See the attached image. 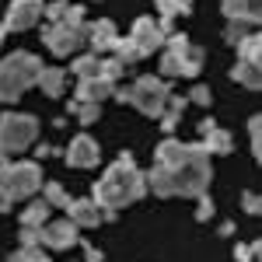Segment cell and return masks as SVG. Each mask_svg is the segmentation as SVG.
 Listing matches in <instances>:
<instances>
[{"mask_svg": "<svg viewBox=\"0 0 262 262\" xmlns=\"http://www.w3.org/2000/svg\"><path fill=\"white\" fill-rule=\"evenodd\" d=\"M60 4H77V0H60Z\"/></svg>", "mask_w": 262, "mask_h": 262, "instance_id": "bcb514c9", "label": "cell"}, {"mask_svg": "<svg viewBox=\"0 0 262 262\" xmlns=\"http://www.w3.org/2000/svg\"><path fill=\"white\" fill-rule=\"evenodd\" d=\"M112 56H116L122 67H133V63H140V60H143L140 49L133 46V39H129V35H119V39H116V46H112Z\"/></svg>", "mask_w": 262, "mask_h": 262, "instance_id": "603a6c76", "label": "cell"}, {"mask_svg": "<svg viewBox=\"0 0 262 262\" xmlns=\"http://www.w3.org/2000/svg\"><path fill=\"white\" fill-rule=\"evenodd\" d=\"M203 49L200 46H192L189 53H185V63H182V77H200V70H203Z\"/></svg>", "mask_w": 262, "mask_h": 262, "instance_id": "83f0119b", "label": "cell"}, {"mask_svg": "<svg viewBox=\"0 0 262 262\" xmlns=\"http://www.w3.org/2000/svg\"><path fill=\"white\" fill-rule=\"evenodd\" d=\"M164 175H168L171 196L196 200V196H203L210 189V182H213V164H210V154L203 150V143L196 140V143H189L185 161L175 164V168H164Z\"/></svg>", "mask_w": 262, "mask_h": 262, "instance_id": "7a4b0ae2", "label": "cell"}, {"mask_svg": "<svg viewBox=\"0 0 262 262\" xmlns=\"http://www.w3.org/2000/svg\"><path fill=\"white\" fill-rule=\"evenodd\" d=\"M18 248H42V227H21Z\"/></svg>", "mask_w": 262, "mask_h": 262, "instance_id": "e575fe53", "label": "cell"}, {"mask_svg": "<svg viewBox=\"0 0 262 262\" xmlns=\"http://www.w3.org/2000/svg\"><path fill=\"white\" fill-rule=\"evenodd\" d=\"M238 63H252V67H259V60H262V42H259V35L252 32L248 39H242L238 46Z\"/></svg>", "mask_w": 262, "mask_h": 262, "instance_id": "cb8c5ba5", "label": "cell"}, {"mask_svg": "<svg viewBox=\"0 0 262 262\" xmlns=\"http://www.w3.org/2000/svg\"><path fill=\"white\" fill-rule=\"evenodd\" d=\"M185 98L192 101V105H203V108H210V105H213V91H210L206 84H196V88H192Z\"/></svg>", "mask_w": 262, "mask_h": 262, "instance_id": "1f68e13d", "label": "cell"}, {"mask_svg": "<svg viewBox=\"0 0 262 262\" xmlns=\"http://www.w3.org/2000/svg\"><path fill=\"white\" fill-rule=\"evenodd\" d=\"M255 32V25H248V21H227V28H224V39L231 42V46H238L242 39H248Z\"/></svg>", "mask_w": 262, "mask_h": 262, "instance_id": "4316f807", "label": "cell"}, {"mask_svg": "<svg viewBox=\"0 0 262 262\" xmlns=\"http://www.w3.org/2000/svg\"><path fill=\"white\" fill-rule=\"evenodd\" d=\"M221 11L227 21H248V25H259V0H221Z\"/></svg>", "mask_w": 262, "mask_h": 262, "instance_id": "2e32d148", "label": "cell"}, {"mask_svg": "<svg viewBox=\"0 0 262 262\" xmlns=\"http://www.w3.org/2000/svg\"><path fill=\"white\" fill-rule=\"evenodd\" d=\"M116 39H119V32H116V25H112L108 18L88 21V46H91V53H95V56H105V53H112Z\"/></svg>", "mask_w": 262, "mask_h": 262, "instance_id": "7c38bea8", "label": "cell"}, {"mask_svg": "<svg viewBox=\"0 0 262 262\" xmlns=\"http://www.w3.org/2000/svg\"><path fill=\"white\" fill-rule=\"evenodd\" d=\"M46 0H11L4 14V32H28L42 21Z\"/></svg>", "mask_w": 262, "mask_h": 262, "instance_id": "ba28073f", "label": "cell"}, {"mask_svg": "<svg viewBox=\"0 0 262 262\" xmlns=\"http://www.w3.org/2000/svg\"><path fill=\"white\" fill-rule=\"evenodd\" d=\"M200 143H203V150H206L210 158H213V154H217V158L234 154V137H231L227 129H221V126H217V129H210V133H206Z\"/></svg>", "mask_w": 262, "mask_h": 262, "instance_id": "ac0fdd59", "label": "cell"}, {"mask_svg": "<svg viewBox=\"0 0 262 262\" xmlns=\"http://www.w3.org/2000/svg\"><path fill=\"white\" fill-rule=\"evenodd\" d=\"M185 154H189V143L179 140V137H164L158 147H154V164L158 168H175V164L185 161Z\"/></svg>", "mask_w": 262, "mask_h": 262, "instance_id": "5bb4252c", "label": "cell"}, {"mask_svg": "<svg viewBox=\"0 0 262 262\" xmlns=\"http://www.w3.org/2000/svg\"><path fill=\"white\" fill-rule=\"evenodd\" d=\"M234 259L238 262H255L259 259V245H234Z\"/></svg>", "mask_w": 262, "mask_h": 262, "instance_id": "8d00e7d4", "label": "cell"}, {"mask_svg": "<svg viewBox=\"0 0 262 262\" xmlns=\"http://www.w3.org/2000/svg\"><path fill=\"white\" fill-rule=\"evenodd\" d=\"M74 119L81 122V126H95L101 119V105H88V101H77V112H74Z\"/></svg>", "mask_w": 262, "mask_h": 262, "instance_id": "f546056e", "label": "cell"}, {"mask_svg": "<svg viewBox=\"0 0 262 262\" xmlns=\"http://www.w3.org/2000/svg\"><path fill=\"white\" fill-rule=\"evenodd\" d=\"M81 245V252H84V262H105V252H101L98 245H91V242H77Z\"/></svg>", "mask_w": 262, "mask_h": 262, "instance_id": "74e56055", "label": "cell"}, {"mask_svg": "<svg viewBox=\"0 0 262 262\" xmlns=\"http://www.w3.org/2000/svg\"><path fill=\"white\" fill-rule=\"evenodd\" d=\"M112 98L119 101V105H133L137 112L150 116V119H161L164 108H168V98H171V84L164 81V77L143 74V77H137L129 88H116Z\"/></svg>", "mask_w": 262, "mask_h": 262, "instance_id": "3957f363", "label": "cell"}, {"mask_svg": "<svg viewBox=\"0 0 262 262\" xmlns=\"http://www.w3.org/2000/svg\"><path fill=\"white\" fill-rule=\"evenodd\" d=\"M221 234H224V238H227V234H234V224L224 221V224H221Z\"/></svg>", "mask_w": 262, "mask_h": 262, "instance_id": "7bdbcfd3", "label": "cell"}, {"mask_svg": "<svg viewBox=\"0 0 262 262\" xmlns=\"http://www.w3.org/2000/svg\"><path fill=\"white\" fill-rule=\"evenodd\" d=\"M242 203H245V213H252V217L262 210L259 206V192H242Z\"/></svg>", "mask_w": 262, "mask_h": 262, "instance_id": "f35d334b", "label": "cell"}, {"mask_svg": "<svg viewBox=\"0 0 262 262\" xmlns=\"http://www.w3.org/2000/svg\"><path fill=\"white\" fill-rule=\"evenodd\" d=\"M35 88H39L46 98H60L63 91H67V70L63 67H42Z\"/></svg>", "mask_w": 262, "mask_h": 262, "instance_id": "e0dca14e", "label": "cell"}, {"mask_svg": "<svg viewBox=\"0 0 262 262\" xmlns=\"http://www.w3.org/2000/svg\"><path fill=\"white\" fill-rule=\"evenodd\" d=\"M35 140H39V119L32 112H4L0 116V164L14 161Z\"/></svg>", "mask_w": 262, "mask_h": 262, "instance_id": "5b68a950", "label": "cell"}, {"mask_svg": "<svg viewBox=\"0 0 262 262\" xmlns=\"http://www.w3.org/2000/svg\"><path fill=\"white\" fill-rule=\"evenodd\" d=\"M39 70H42V60L35 53H7L4 60H0V101L7 105V101H18L28 88H35L39 81Z\"/></svg>", "mask_w": 262, "mask_h": 262, "instance_id": "277c9868", "label": "cell"}, {"mask_svg": "<svg viewBox=\"0 0 262 262\" xmlns=\"http://www.w3.org/2000/svg\"><path fill=\"white\" fill-rule=\"evenodd\" d=\"M81 242V227L74 221H49L42 227V248H53V252H67Z\"/></svg>", "mask_w": 262, "mask_h": 262, "instance_id": "9c48e42d", "label": "cell"}, {"mask_svg": "<svg viewBox=\"0 0 262 262\" xmlns=\"http://www.w3.org/2000/svg\"><path fill=\"white\" fill-rule=\"evenodd\" d=\"M39 192H42V200H46V206H49V210H67V206H70V200H74V196L63 189L60 182H42Z\"/></svg>", "mask_w": 262, "mask_h": 262, "instance_id": "44dd1931", "label": "cell"}, {"mask_svg": "<svg viewBox=\"0 0 262 262\" xmlns=\"http://www.w3.org/2000/svg\"><path fill=\"white\" fill-rule=\"evenodd\" d=\"M182 63H185V56L164 49V56H161V77H164V81H168V77H182Z\"/></svg>", "mask_w": 262, "mask_h": 262, "instance_id": "f1b7e54d", "label": "cell"}, {"mask_svg": "<svg viewBox=\"0 0 262 262\" xmlns=\"http://www.w3.org/2000/svg\"><path fill=\"white\" fill-rule=\"evenodd\" d=\"M116 95V84L101 81V77H84V81H77V95L74 98L77 101H88V105H101V101H108Z\"/></svg>", "mask_w": 262, "mask_h": 262, "instance_id": "9a60e30c", "label": "cell"}, {"mask_svg": "<svg viewBox=\"0 0 262 262\" xmlns=\"http://www.w3.org/2000/svg\"><path fill=\"white\" fill-rule=\"evenodd\" d=\"M213 210H217V206H213V200H210L206 192H203V196H196V221H200V224L210 221V217H213Z\"/></svg>", "mask_w": 262, "mask_h": 262, "instance_id": "d590c367", "label": "cell"}, {"mask_svg": "<svg viewBox=\"0 0 262 262\" xmlns=\"http://www.w3.org/2000/svg\"><path fill=\"white\" fill-rule=\"evenodd\" d=\"M67 221H74L81 231H95V227H101V210L95 206L91 196L70 200V206H67Z\"/></svg>", "mask_w": 262, "mask_h": 262, "instance_id": "4fadbf2b", "label": "cell"}, {"mask_svg": "<svg viewBox=\"0 0 262 262\" xmlns=\"http://www.w3.org/2000/svg\"><path fill=\"white\" fill-rule=\"evenodd\" d=\"M4 35H7V32H4V25H0V46H4Z\"/></svg>", "mask_w": 262, "mask_h": 262, "instance_id": "ee69618b", "label": "cell"}, {"mask_svg": "<svg viewBox=\"0 0 262 262\" xmlns=\"http://www.w3.org/2000/svg\"><path fill=\"white\" fill-rule=\"evenodd\" d=\"M42 42L53 56H77L88 46V25L84 28H67V25H46L42 28Z\"/></svg>", "mask_w": 262, "mask_h": 262, "instance_id": "52a82bcc", "label": "cell"}, {"mask_svg": "<svg viewBox=\"0 0 262 262\" xmlns=\"http://www.w3.org/2000/svg\"><path fill=\"white\" fill-rule=\"evenodd\" d=\"M231 81L242 84L245 91H259L262 74H259V67H252V63H234V67H231Z\"/></svg>", "mask_w": 262, "mask_h": 262, "instance_id": "d6986e66", "label": "cell"}, {"mask_svg": "<svg viewBox=\"0 0 262 262\" xmlns=\"http://www.w3.org/2000/svg\"><path fill=\"white\" fill-rule=\"evenodd\" d=\"M143 196H147V179L137 168V158L129 150H122L119 158L105 168V175L91 185L95 206L98 210H112V213H119L122 206H129V203H140Z\"/></svg>", "mask_w": 262, "mask_h": 262, "instance_id": "6da1fadb", "label": "cell"}, {"mask_svg": "<svg viewBox=\"0 0 262 262\" xmlns=\"http://www.w3.org/2000/svg\"><path fill=\"white\" fill-rule=\"evenodd\" d=\"M49 154H53V147H49V143H39V147H35V161L49 158Z\"/></svg>", "mask_w": 262, "mask_h": 262, "instance_id": "60d3db41", "label": "cell"}, {"mask_svg": "<svg viewBox=\"0 0 262 262\" xmlns=\"http://www.w3.org/2000/svg\"><path fill=\"white\" fill-rule=\"evenodd\" d=\"M259 133H262V119H259V116H252V119H248V140H252V158H262Z\"/></svg>", "mask_w": 262, "mask_h": 262, "instance_id": "d6a6232c", "label": "cell"}, {"mask_svg": "<svg viewBox=\"0 0 262 262\" xmlns=\"http://www.w3.org/2000/svg\"><path fill=\"white\" fill-rule=\"evenodd\" d=\"M0 171H4V182H7V192H11V200H32L35 192L42 189V164L39 161H7L0 164Z\"/></svg>", "mask_w": 262, "mask_h": 262, "instance_id": "8992f818", "label": "cell"}, {"mask_svg": "<svg viewBox=\"0 0 262 262\" xmlns=\"http://www.w3.org/2000/svg\"><path fill=\"white\" fill-rule=\"evenodd\" d=\"M101 161V147L91 133H77L67 147V164L70 168H95Z\"/></svg>", "mask_w": 262, "mask_h": 262, "instance_id": "8fae6325", "label": "cell"}, {"mask_svg": "<svg viewBox=\"0 0 262 262\" xmlns=\"http://www.w3.org/2000/svg\"><path fill=\"white\" fill-rule=\"evenodd\" d=\"M39 262H53V259H49V255H42V259H39Z\"/></svg>", "mask_w": 262, "mask_h": 262, "instance_id": "f6af8a7d", "label": "cell"}, {"mask_svg": "<svg viewBox=\"0 0 262 262\" xmlns=\"http://www.w3.org/2000/svg\"><path fill=\"white\" fill-rule=\"evenodd\" d=\"M210 129H217V122H213V119H203V122H200V137H206Z\"/></svg>", "mask_w": 262, "mask_h": 262, "instance_id": "b9f144b4", "label": "cell"}, {"mask_svg": "<svg viewBox=\"0 0 262 262\" xmlns=\"http://www.w3.org/2000/svg\"><path fill=\"white\" fill-rule=\"evenodd\" d=\"M129 39H133V46L140 49V56H150V53H158V49L164 46V35H161V28H158V18H150V14H140V18L133 21Z\"/></svg>", "mask_w": 262, "mask_h": 262, "instance_id": "30bf717a", "label": "cell"}, {"mask_svg": "<svg viewBox=\"0 0 262 262\" xmlns=\"http://www.w3.org/2000/svg\"><path fill=\"white\" fill-rule=\"evenodd\" d=\"M122 74H126V67H122V63L116 60V56H101V67H98V77H101V81L116 84V81L122 77Z\"/></svg>", "mask_w": 262, "mask_h": 262, "instance_id": "484cf974", "label": "cell"}, {"mask_svg": "<svg viewBox=\"0 0 262 262\" xmlns=\"http://www.w3.org/2000/svg\"><path fill=\"white\" fill-rule=\"evenodd\" d=\"M14 206V200H11V192H7V182H4V171H0V213H7Z\"/></svg>", "mask_w": 262, "mask_h": 262, "instance_id": "ab89813d", "label": "cell"}, {"mask_svg": "<svg viewBox=\"0 0 262 262\" xmlns=\"http://www.w3.org/2000/svg\"><path fill=\"white\" fill-rule=\"evenodd\" d=\"M63 25H67V28H84V25H88V18H84V7H81V4H67Z\"/></svg>", "mask_w": 262, "mask_h": 262, "instance_id": "4dcf8cb0", "label": "cell"}, {"mask_svg": "<svg viewBox=\"0 0 262 262\" xmlns=\"http://www.w3.org/2000/svg\"><path fill=\"white\" fill-rule=\"evenodd\" d=\"M158 4V11H161V18H179V14H189L192 11V0H154Z\"/></svg>", "mask_w": 262, "mask_h": 262, "instance_id": "d4e9b609", "label": "cell"}, {"mask_svg": "<svg viewBox=\"0 0 262 262\" xmlns=\"http://www.w3.org/2000/svg\"><path fill=\"white\" fill-rule=\"evenodd\" d=\"M98 67H101V56H95V53H77L74 63H70V70H74L77 81H84V77H98Z\"/></svg>", "mask_w": 262, "mask_h": 262, "instance_id": "7402d4cb", "label": "cell"}, {"mask_svg": "<svg viewBox=\"0 0 262 262\" xmlns=\"http://www.w3.org/2000/svg\"><path fill=\"white\" fill-rule=\"evenodd\" d=\"M42 255H46V248H14L7 262H39Z\"/></svg>", "mask_w": 262, "mask_h": 262, "instance_id": "836d02e7", "label": "cell"}, {"mask_svg": "<svg viewBox=\"0 0 262 262\" xmlns=\"http://www.w3.org/2000/svg\"><path fill=\"white\" fill-rule=\"evenodd\" d=\"M49 206H46V200H32L25 210H21V227H46L49 224Z\"/></svg>", "mask_w": 262, "mask_h": 262, "instance_id": "ffe728a7", "label": "cell"}]
</instances>
